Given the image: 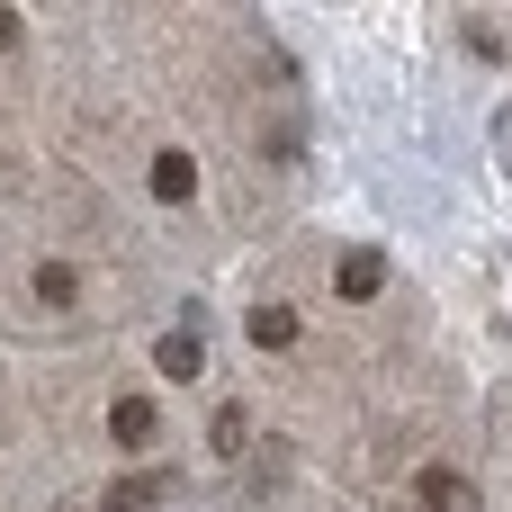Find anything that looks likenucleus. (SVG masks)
I'll list each match as a JSON object with an SVG mask.
<instances>
[{"mask_svg":"<svg viewBox=\"0 0 512 512\" xmlns=\"http://www.w3.org/2000/svg\"><path fill=\"white\" fill-rule=\"evenodd\" d=\"M171 486H180V468H144V477H117V486L99 495V512H153V504H171Z\"/></svg>","mask_w":512,"mask_h":512,"instance_id":"1","label":"nucleus"},{"mask_svg":"<svg viewBox=\"0 0 512 512\" xmlns=\"http://www.w3.org/2000/svg\"><path fill=\"white\" fill-rule=\"evenodd\" d=\"M333 288H342L351 306H369V297L387 288V252H369V243H360V252H342V270H333Z\"/></svg>","mask_w":512,"mask_h":512,"instance_id":"2","label":"nucleus"},{"mask_svg":"<svg viewBox=\"0 0 512 512\" xmlns=\"http://www.w3.org/2000/svg\"><path fill=\"white\" fill-rule=\"evenodd\" d=\"M153 432H162V423H153V405H144V396H117L108 441H117V450H153Z\"/></svg>","mask_w":512,"mask_h":512,"instance_id":"3","label":"nucleus"},{"mask_svg":"<svg viewBox=\"0 0 512 512\" xmlns=\"http://www.w3.org/2000/svg\"><path fill=\"white\" fill-rule=\"evenodd\" d=\"M414 495H423L432 512H468V504H477V486H468L459 468H423V477H414Z\"/></svg>","mask_w":512,"mask_h":512,"instance_id":"4","label":"nucleus"},{"mask_svg":"<svg viewBox=\"0 0 512 512\" xmlns=\"http://www.w3.org/2000/svg\"><path fill=\"white\" fill-rule=\"evenodd\" d=\"M153 198H171V207L198 198V162L189 153H153Z\"/></svg>","mask_w":512,"mask_h":512,"instance_id":"5","label":"nucleus"},{"mask_svg":"<svg viewBox=\"0 0 512 512\" xmlns=\"http://www.w3.org/2000/svg\"><path fill=\"white\" fill-rule=\"evenodd\" d=\"M153 369H162V378H198V369H207V351H198V333H189V324H180V333H162V351H153Z\"/></svg>","mask_w":512,"mask_h":512,"instance_id":"6","label":"nucleus"},{"mask_svg":"<svg viewBox=\"0 0 512 512\" xmlns=\"http://www.w3.org/2000/svg\"><path fill=\"white\" fill-rule=\"evenodd\" d=\"M252 342L261 351H288L297 342V306H252Z\"/></svg>","mask_w":512,"mask_h":512,"instance_id":"7","label":"nucleus"},{"mask_svg":"<svg viewBox=\"0 0 512 512\" xmlns=\"http://www.w3.org/2000/svg\"><path fill=\"white\" fill-rule=\"evenodd\" d=\"M72 297H81V270H63V261H45V270H36V306H54V315H63Z\"/></svg>","mask_w":512,"mask_h":512,"instance_id":"8","label":"nucleus"},{"mask_svg":"<svg viewBox=\"0 0 512 512\" xmlns=\"http://www.w3.org/2000/svg\"><path fill=\"white\" fill-rule=\"evenodd\" d=\"M243 450H252V414L225 405V414H216V459H243Z\"/></svg>","mask_w":512,"mask_h":512,"instance_id":"9","label":"nucleus"},{"mask_svg":"<svg viewBox=\"0 0 512 512\" xmlns=\"http://www.w3.org/2000/svg\"><path fill=\"white\" fill-rule=\"evenodd\" d=\"M18 36H27V27H18V9H0V54H9Z\"/></svg>","mask_w":512,"mask_h":512,"instance_id":"10","label":"nucleus"}]
</instances>
